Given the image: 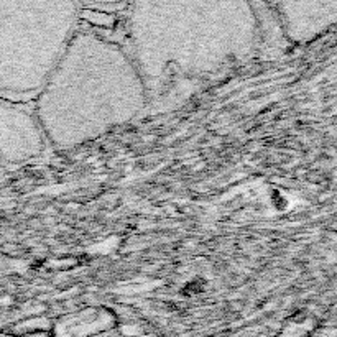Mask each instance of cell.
<instances>
[{"instance_id": "5b68a950", "label": "cell", "mask_w": 337, "mask_h": 337, "mask_svg": "<svg viewBox=\"0 0 337 337\" xmlns=\"http://www.w3.org/2000/svg\"><path fill=\"white\" fill-rule=\"evenodd\" d=\"M283 35L288 41L304 45L314 41L335 25L337 0L270 4Z\"/></svg>"}, {"instance_id": "6da1fadb", "label": "cell", "mask_w": 337, "mask_h": 337, "mask_svg": "<svg viewBox=\"0 0 337 337\" xmlns=\"http://www.w3.org/2000/svg\"><path fill=\"white\" fill-rule=\"evenodd\" d=\"M148 99L125 46L79 27L32 105L48 143L73 150L132 122Z\"/></svg>"}, {"instance_id": "3957f363", "label": "cell", "mask_w": 337, "mask_h": 337, "mask_svg": "<svg viewBox=\"0 0 337 337\" xmlns=\"http://www.w3.org/2000/svg\"><path fill=\"white\" fill-rule=\"evenodd\" d=\"M81 22L79 2H0V99L33 104Z\"/></svg>"}, {"instance_id": "7a4b0ae2", "label": "cell", "mask_w": 337, "mask_h": 337, "mask_svg": "<svg viewBox=\"0 0 337 337\" xmlns=\"http://www.w3.org/2000/svg\"><path fill=\"white\" fill-rule=\"evenodd\" d=\"M132 60L148 97L175 76L214 73L258 46L250 2H133L127 7Z\"/></svg>"}, {"instance_id": "277c9868", "label": "cell", "mask_w": 337, "mask_h": 337, "mask_svg": "<svg viewBox=\"0 0 337 337\" xmlns=\"http://www.w3.org/2000/svg\"><path fill=\"white\" fill-rule=\"evenodd\" d=\"M48 146L32 104L0 99V164L28 163L40 158Z\"/></svg>"}]
</instances>
